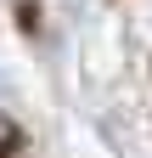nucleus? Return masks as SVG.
I'll use <instances>...</instances> for the list:
<instances>
[{
	"label": "nucleus",
	"mask_w": 152,
	"mask_h": 158,
	"mask_svg": "<svg viewBox=\"0 0 152 158\" xmlns=\"http://www.w3.org/2000/svg\"><path fill=\"white\" fill-rule=\"evenodd\" d=\"M17 141H23V135H17V124L0 113V158H11V152H17Z\"/></svg>",
	"instance_id": "1"
}]
</instances>
